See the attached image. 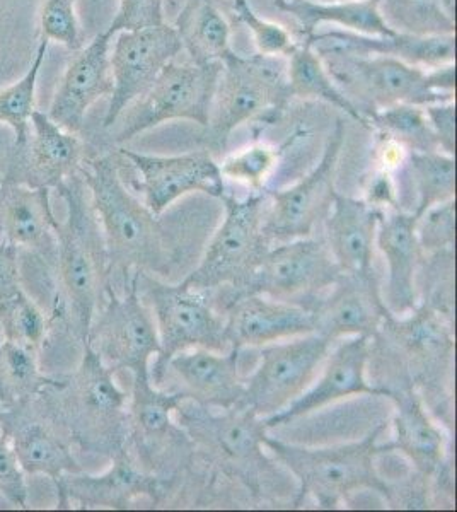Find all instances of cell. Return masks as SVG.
Listing matches in <instances>:
<instances>
[{
  "mask_svg": "<svg viewBox=\"0 0 457 512\" xmlns=\"http://www.w3.org/2000/svg\"><path fill=\"white\" fill-rule=\"evenodd\" d=\"M423 297L420 304L454 323V250L423 256Z\"/></svg>",
  "mask_w": 457,
  "mask_h": 512,
  "instance_id": "cell-41",
  "label": "cell"
},
{
  "mask_svg": "<svg viewBox=\"0 0 457 512\" xmlns=\"http://www.w3.org/2000/svg\"><path fill=\"white\" fill-rule=\"evenodd\" d=\"M220 70L219 62H169L147 93L123 111L122 128L116 135V142L125 144L151 128L174 120H188L205 127L209 123Z\"/></svg>",
  "mask_w": 457,
  "mask_h": 512,
  "instance_id": "cell-12",
  "label": "cell"
},
{
  "mask_svg": "<svg viewBox=\"0 0 457 512\" xmlns=\"http://www.w3.org/2000/svg\"><path fill=\"white\" fill-rule=\"evenodd\" d=\"M232 9L236 12V18L251 31L260 55L289 57L297 41L282 24L258 16L248 0H232Z\"/></svg>",
  "mask_w": 457,
  "mask_h": 512,
  "instance_id": "cell-45",
  "label": "cell"
},
{
  "mask_svg": "<svg viewBox=\"0 0 457 512\" xmlns=\"http://www.w3.org/2000/svg\"><path fill=\"white\" fill-rule=\"evenodd\" d=\"M139 296L151 309L161 342V352L156 355L151 371L183 350H231L226 316L215 306L210 292L197 291L183 280L169 284L152 275L139 274Z\"/></svg>",
  "mask_w": 457,
  "mask_h": 512,
  "instance_id": "cell-9",
  "label": "cell"
},
{
  "mask_svg": "<svg viewBox=\"0 0 457 512\" xmlns=\"http://www.w3.org/2000/svg\"><path fill=\"white\" fill-rule=\"evenodd\" d=\"M173 482L147 472L130 449L111 458V466L99 475L67 473L55 485L58 509H128L139 499L161 502Z\"/></svg>",
  "mask_w": 457,
  "mask_h": 512,
  "instance_id": "cell-21",
  "label": "cell"
},
{
  "mask_svg": "<svg viewBox=\"0 0 457 512\" xmlns=\"http://www.w3.org/2000/svg\"><path fill=\"white\" fill-rule=\"evenodd\" d=\"M58 195L67 205L65 221H55L57 297L53 318H60L84 344L94 318L105 306L111 284L105 236L81 173L62 181Z\"/></svg>",
  "mask_w": 457,
  "mask_h": 512,
  "instance_id": "cell-3",
  "label": "cell"
},
{
  "mask_svg": "<svg viewBox=\"0 0 457 512\" xmlns=\"http://www.w3.org/2000/svg\"><path fill=\"white\" fill-rule=\"evenodd\" d=\"M369 204L377 205V207H391L396 209V190H394L393 178L389 171L381 169L379 175L372 180L371 188H369V197L365 198Z\"/></svg>",
  "mask_w": 457,
  "mask_h": 512,
  "instance_id": "cell-50",
  "label": "cell"
},
{
  "mask_svg": "<svg viewBox=\"0 0 457 512\" xmlns=\"http://www.w3.org/2000/svg\"><path fill=\"white\" fill-rule=\"evenodd\" d=\"M418 217L413 212L386 210L377 227L376 248L388 263L384 303L394 316L411 313L420 304L418 275L423 253L417 239Z\"/></svg>",
  "mask_w": 457,
  "mask_h": 512,
  "instance_id": "cell-27",
  "label": "cell"
},
{
  "mask_svg": "<svg viewBox=\"0 0 457 512\" xmlns=\"http://www.w3.org/2000/svg\"><path fill=\"white\" fill-rule=\"evenodd\" d=\"M326 69L348 98L357 96L367 120L372 111L388 106H427L454 101L435 91L429 70L382 55H353L336 50H316ZM369 125V123H367Z\"/></svg>",
  "mask_w": 457,
  "mask_h": 512,
  "instance_id": "cell-10",
  "label": "cell"
},
{
  "mask_svg": "<svg viewBox=\"0 0 457 512\" xmlns=\"http://www.w3.org/2000/svg\"><path fill=\"white\" fill-rule=\"evenodd\" d=\"M408 166L418 192L415 216H422L434 205L456 198V159L446 152L408 151Z\"/></svg>",
  "mask_w": 457,
  "mask_h": 512,
  "instance_id": "cell-37",
  "label": "cell"
},
{
  "mask_svg": "<svg viewBox=\"0 0 457 512\" xmlns=\"http://www.w3.org/2000/svg\"><path fill=\"white\" fill-rule=\"evenodd\" d=\"M33 403L0 412V431L9 439L24 475H45L57 485L67 473L84 472L69 441L58 434L45 412L43 417L31 412Z\"/></svg>",
  "mask_w": 457,
  "mask_h": 512,
  "instance_id": "cell-26",
  "label": "cell"
},
{
  "mask_svg": "<svg viewBox=\"0 0 457 512\" xmlns=\"http://www.w3.org/2000/svg\"><path fill=\"white\" fill-rule=\"evenodd\" d=\"M290 99L287 57L232 53L222 62L209 123L203 127L210 151H226L232 132L244 123L277 122Z\"/></svg>",
  "mask_w": 457,
  "mask_h": 512,
  "instance_id": "cell-7",
  "label": "cell"
},
{
  "mask_svg": "<svg viewBox=\"0 0 457 512\" xmlns=\"http://www.w3.org/2000/svg\"><path fill=\"white\" fill-rule=\"evenodd\" d=\"M45 415L84 453L113 458L128 449L130 395L89 345L79 366L40 396Z\"/></svg>",
  "mask_w": 457,
  "mask_h": 512,
  "instance_id": "cell-4",
  "label": "cell"
},
{
  "mask_svg": "<svg viewBox=\"0 0 457 512\" xmlns=\"http://www.w3.org/2000/svg\"><path fill=\"white\" fill-rule=\"evenodd\" d=\"M55 318L47 315L23 291L0 303V335L16 344L40 350Z\"/></svg>",
  "mask_w": 457,
  "mask_h": 512,
  "instance_id": "cell-40",
  "label": "cell"
},
{
  "mask_svg": "<svg viewBox=\"0 0 457 512\" xmlns=\"http://www.w3.org/2000/svg\"><path fill=\"white\" fill-rule=\"evenodd\" d=\"M0 495L11 506L26 509L28 483L6 434L0 431Z\"/></svg>",
  "mask_w": 457,
  "mask_h": 512,
  "instance_id": "cell-47",
  "label": "cell"
},
{
  "mask_svg": "<svg viewBox=\"0 0 457 512\" xmlns=\"http://www.w3.org/2000/svg\"><path fill=\"white\" fill-rule=\"evenodd\" d=\"M389 400L394 403L389 451L403 454L415 472L430 482L449 463L446 434L415 391H398Z\"/></svg>",
  "mask_w": 457,
  "mask_h": 512,
  "instance_id": "cell-31",
  "label": "cell"
},
{
  "mask_svg": "<svg viewBox=\"0 0 457 512\" xmlns=\"http://www.w3.org/2000/svg\"><path fill=\"white\" fill-rule=\"evenodd\" d=\"M423 110L437 137L440 151L454 156L456 154V101L432 103V105L423 106Z\"/></svg>",
  "mask_w": 457,
  "mask_h": 512,
  "instance_id": "cell-48",
  "label": "cell"
},
{
  "mask_svg": "<svg viewBox=\"0 0 457 512\" xmlns=\"http://www.w3.org/2000/svg\"><path fill=\"white\" fill-rule=\"evenodd\" d=\"M0 183H2V180H0Z\"/></svg>",
  "mask_w": 457,
  "mask_h": 512,
  "instance_id": "cell-53",
  "label": "cell"
},
{
  "mask_svg": "<svg viewBox=\"0 0 457 512\" xmlns=\"http://www.w3.org/2000/svg\"><path fill=\"white\" fill-rule=\"evenodd\" d=\"M120 154L84 159L79 173L86 183L94 212L105 236L111 277H122L123 287L134 272L168 279L183 255L181 222L156 216L120 176Z\"/></svg>",
  "mask_w": 457,
  "mask_h": 512,
  "instance_id": "cell-2",
  "label": "cell"
},
{
  "mask_svg": "<svg viewBox=\"0 0 457 512\" xmlns=\"http://www.w3.org/2000/svg\"><path fill=\"white\" fill-rule=\"evenodd\" d=\"M454 323L418 304L411 313L382 321L369 338L371 383L389 396L415 391L435 420L452 425Z\"/></svg>",
  "mask_w": 457,
  "mask_h": 512,
  "instance_id": "cell-1",
  "label": "cell"
},
{
  "mask_svg": "<svg viewBox=\"0 0 457 512\" xmlns=\"http://www.w3.org/2000/svg\"><path fill=\"white\" fill-rule=\"evenodd\" d=\"M38 354L40 350L0 340V412L26 407L62 383L41 371Z\"/></svg>",
  "mask_w": 457,
  "mask_h": 512,
  "instance_id": "cell-34",
  "label": "cell"
},
{
  "mask_svg": "<svg viewBox=\"0 0 457 512\" xmlns=\"http://www.w3.org/2000/svg\"><path fill=\"white\" fill-rule=\"evenodd\" d=\"M333 342L307 333L260 347V362L244 378L236 407L248 408L261 419L282 412L318 378Z\"/></svg>",
  "mask_w": 457,
  "mask_h": 512,
  "instance_id": "cell-13",
  "label": "cell"
},
{
  "mask_svg": "<svg viewBox=\"0 0 457 512\" xmlns=\"http://www.w3.org/2000/svg\"><path fill=\"white\" fill-rule=\"evenodd\" d=\"M316 2H355V0H316Z\"/></svg>",
  "mask_w": 457,
  "mask_h": 512,
  "instance_id": "cell-52",
  "label": "cell"
},
{
  "mask_svg": "<svg viewBox=\"0 0 457 512\" xmlns=\"http://www.w3.org/2000/svg\"><path fill=\"white\" fill-rule=\"evenodd\" d=\"M382 18L400 33L410 35H451L456 33V18L440 0H381Z\"/></svg>",
  "mask_w": 457,
  "mask_h": 512,
  "instance_id": "cell-39",
  "label": "cell"
},
{
  "mask_svg": "<svg viewBox=\"0 0 457 512\" xmlns=\"http://www.w3.org/2000/svg\"><path fill=\"white\" fill-rule=\"evenodd\" d=\"M302 308L313 316L314 333L333 344L348 337L371 338L391 315L376 267L365 272H342L328 291Z\"/></svg>",
  "mask_w": 457,
  "mask_h": 512,
  "instance_id": "cell-19",
  "label": "cell"
},
{
  "mask_svg": "<svg viewBox=\"0 0 457 512\" xmlns=\"http://www.w3.org/2000/svg\"><path fill=\"white\" fill-rule=\"evenodd\" d=\"M118 152L139 171L140 180L135 188L144 195L142 202L156 216H162L174 202L190 193H205L219 200L226 193L220 166L209 151L186 152L180 156H152L128 149Z\"/></svg>",
  "mask_w": 457,
  "mask_h": 512,
  "instance_id": "cell-20",
  "label": "cell"
},
{
  "mask_svg": "<svg viewBox=\"0 0 457 512\" xmlns=\"http://www.w3.org/2000/svg\"><path fill=\"white\" fill-rule=\"evenodd\" d=\"M23 291L19 272V248L0 241V303Z\"/></svg>",
  "mask_w": 457,
  "mask_h": 512,
  "instance_id": "cell-49",
  "label": "cell"
},
{
  "mask_svg": "<svg viewBox=\"0 0 457 512\" xmlns=\"http://www.w3.org/2000/svg\"><path fill=\"white\" fill-rule=\"evenodd\" d=\"M345 123L338 118L326 140L323 156L304 178L282 188L267 190L268 209L263 231L270 245L311 238L323 226L335 200L336 166L345 144Z\"/></svg>",
  "mask_w": 457,
  "mask_h": 512,
  "instance_id": "cell-15",
  "label": "cell"
},
{
  "mask_svg": "<svg viewBox=\"0 0 457 512\" xmlns=\"http://www.w3.org/2000/svg\"><path fill=\"white\" fill-rule=\"evenodd\" d=\"M174 419L203 465L241 483L256 499L277 492L280 472L277 460L265 451V419L248 408L215 410L186 400L176 408Z\"/></svg>",
  "mask_w": 457,
  "mask_h": 512,
  "instance_id": "cell-5",
  "label": "cell"
},
{
  "mask_svg": "<svg viewBox=\"0 0 457 512\" xmlns=\"http://www.w3.org/2000/svg\"><path fill=\"white\" fill-rule=\"evenodd\" d=\"M386 425L377 424L360 441L326 448H307L267 436L265 448L299 483L296 507L313 497L321 509H336L362 490L376 492L393 504V490L376 466L377 456L389 453L388 444H377Z\"/></svg>",
  "mask_w": 457,
  "mask_h": 512,
  "instance_id": "cell-6",
  "label": "cell"
},
{
  "mask_svg": "<svg viewBox=\"0 0 457 512\" xmlns=\"http://www.w3.org/2000/svg\"><path fill=\"white\" fill-rule=\"evenodd\" d=\"M241 352L195 349L169 357L159 369L151 371L152 383L162 390L180 393L186 402L226 410L236 407L244 391Z\"/></svg>",
  "mask_w": 457,
  "mask_h": 512,
  "instance_id": "cell-18",
  "label": "cell"
},
{
  "mask_svg": "<svg viewBox=\"0 0 457 512\" xmlns=\"http://www.w3.org/2000/svg\"><path fill=\"white\" fill-rule=\"evenodd\" d=\"M418 245L423 256L454 250L456 246V198L425 210L417 221Z\"/></svg>",
  "mask_w": 457,
  "mask_h": 512,
  "instance_id": "cell-44",
  "label": "cell"
},
{
  "mask_svg": "<svg viewBox=\"0 0 457 512\" xmlns=\"http://www.w3.org/2000/svg\"><path fill=\"white\" fill-rule=\"evenodd\" d=\"M166 24L164 0H120L118 12L106 33L113 36L122 31L144 30Z\"/></svg>",
  "mask_w": 457,
  "mask_h": 512,
  "instance_id": "cell-46",
  "label": "cell"
},
{
  "mask_svg": "<svg viewBox=\"0 0 457 512\" xmlns=\"http://www.w3.org/2000/svg\"><path fill=\"white\" fill-rule=\"evenodd\" d=\"M181 52L180 36L168 23L118 33L110 52L113 93L103 127H113L123 111L147 93L162 69Z\"/></svg>",
  "mask_w": 457,
  "mask_h": 512,
  "instance_id": "cell-17",
  "label": "cell"
},
{
  "mask_svg": "<svg viewBox=\"0 0 457 512\" xmlns=\"http://www.w3.org/2000/svg\"><path fill=\"white\" fill-rule=\"evenodd\" d=\"M77 0H43L40 11V40L57 41L70 52L84 47Z\"/></svg>",
  "mask_w": 457,
  "mask_h": 512,
  "instance_id": "cell-43",
  "label": "cell"
},
{
  "mask_svg": "<svg viewBox=\"0 0 457 512\" xmlns=\"http://www.w3.org/2000/svg\"><path fill=\"white\" fill-rule=\"evenodd\" d=\"M183 402L180 393L157 388L151 376H134L128 407V449L144 470L169 482L195 461L190 439L174 419L176 408Z\"/></svg>",
  "mask_w": 457,
  "mask_h": 512,
  "instance_id": "cell-11",
  "label": "cell"
},
{
  "mask_svg": "<svg viewBox=\"0 0 457 512\" xmlns=\"http://www.w3.org/2000/svg\"><path fill=\"white\" fill-rule=\"evenodd\" d=\"M174 30L180 36L183 52L195 64H222L234 53L231 24L212 0H186Z\"/></svg>",
  "mask_w": 457,
  "mask_h": 512,
  "instance_id": "cell-33",
  "label": "cell"
},
{
  "mask_svg": "<svg viewBox=\"0 0 457 512\" xmlns=\"http://www.w3.org/2000/svg\"><path fill=\"white\" fill-rule=\"evenodd\" d=\"M284 149L285 146L275 147L265 142H255L227 156L224 163L219 164L220 173L224 178L248 185L253 188V192H260L265 190V180L277 166Z\"/></svg>",
  "mask_w": 457,
  "mask_h": 512,
  "instance_id": "cell-42",
  "label": "cell"
},
{
  "mask_svg": "<svg viewBox=\"0 0 457 512\" xmlns=\"http://www.w3.org/2000/svg\"><path fill=\"white\" fill-rule=\"evenodd\" d=\"M369 338L348 337L338 340L331 347L330 354L324 361L323 373L318 381L302 393L297 400L290 403L282 412L265 419L268 431L273 427L290 424L292 420L313 414L316 410L328 407L331 403L350 398V396H386L388 393L377 388L367 379L369 369Z\"/></svg>",
  "mask_w": 457,
  "mask_h": 512,
  "instance_id": "cell-22",
  "label": "cell"
},
{
  "mask_svg": "<svg viewBox=\"0 0 457 512\" xmlns=\"http://www.w3.org/2000/svg\"><path fill=\"white\" fill-rule=\"evenodd\" d=\"M220 202L224 205V219L210 239L202 260L183 282L210 294L227 289L224 297H229L248 289L272 246L263 231L268 209L267 188L246 198L232 197L226 192Z\"/></svg>",
  "mask_w": 457,
  "mask_h": 512,
  "instance_id": "cell-8",
  "label": "cell"
},
{
  "mask_svg": "<svg viewBox=\"0 0 457 512\" xmlns=\"http://www.w3.org/2000/svg\"><path fill=\"white\" fill-rule=\"evenodd\" d=\"M440 2H442L444 9L451 14L452 18H456V0H440Z\"/></svg>",
  "mask_w": 457,
  "mask_h": 512,
  "instance_id": "cell-51",
  "label": "cell"
},
{
  "mask_svg": "<svg viewBox=\"0 0 457 512\" xmlns=\"http://www.w3.org/2000/svg\"><path fill=\"white\" fill-rule=\"evenodd\" d=\"M226 335L229 347L236 350L260 349L265 345L314 333L311 313L299 304L244 292L224 297Z\"/></svg>",
  "mask_w": 457,
  "mask_h": 512,
  "instance_id": "cell-23",
  "label": "cell"
},
{
  "mask_svg": "<svg viewBox=\"0 0 457 512\" xmlns=\"http://www.w3.org/2000/svg\"><path fill=\"white\" fill-rule=\"evenodd\" d=\"M386 209L362 198L336 193L324 221V243L342 272H365L374 268L377 227Z\"/></svg>",
  "mask_w": 457,
  "mask_h": 512,
  "instance_id": "cell-30",
  "label": "cell"
},
{
  "mask_svg": "<svg viewBox=\"0 0 457 512\" xmlns=\"http://www.w3.org/2000/svg\"><path fill=\"white\" fill-rule=\"evenodd\" d=\"M111 36L103 31L77 50L53 94L48 117L72 134H79L91 106L113 93Z\"/></svg>",
  "mask_w": 457,
  "mask_h": 512,
  "instance_id": "cell-24",
  "label": "cell"
},
{
  "mask_svg": "<svg viewBox=\"0 0 457 512\" xmlns=\"http://www.w3.org/2000/svg\"><path fill=\"white\" fill-rule=\"evenodd\" d=\"M381 0L355 2H316V0H275L280 11L289 14L309 38L321 24H338L345 31L360 35L391 36L396 31L382 18Z\"/></svg>",
  "mask_w": 457,
  "mask_h": 512,
  "instance_id": "cell-32",
  "label": "cell"
},
{
  "mask_svg": "<svg viewBox=\"0 0 457 512\" xmlns=\"http://www.w3.org/2000/svg\"><path fill=\"white\" fill-rule=\"evenodd\" d=\"M367 123L369 127L377 128L379 134L400 142L406 151H440L423 106L406 103L388 106L369 113Z\"/></svg>",
  "mask_w": 457,
  "mask_h": 512,
  "instance_id": "cell-38",
  "label": "cell"
},
{
  "mask_svg": "<svg viewBox=\"0 0 457 512\" xmlns=\"http://www.w3.org/2000/svg\"><path fill=\"white\" fill-rule=\"evenodd\" d=\"M302 40L309 41L314 50H336L353 55H382L425 70L456 64V33L410 35L396 31L391 36H371L335 30L328 33L316 31L314 35Z\"/></svg>",
  "mask_w": 457,
  "mask_h": 512,
  "instance_id": "cell-28",
  "label": "cell"
},
{
  "mask_svg": "<svg viewBox=\"0 0 457 512\" xmlns=\"http://www.w3.org/2000/svg\"><path fill=\"white\" fill-rule=\"evenodd\" d=\"M287 81H289L290 96L299 99H316L336 110L343 111L347 117L367 125L364 115L355 106L352 99L343 93L335 79L326 69L323 59L307 40L297 41L294 50L287 57Z\"/></svg>",
  "mask_w": 457,
  "mask_h": 512,
  "instance_id": "cell-35",
  "label": "cell"
},
{
  "mask_svg": "<svg viewBox=\"0 0 457 512\" xmlns=\"http://www.w3.org/2000/svg\"><path fill=\"white\" fill-rule=\"evenodd\" d=\"M84 344L115 374L151 376V359L161 352V342L151 309L139 296V272L132 274L123 294L111 287Z\"/></svg>",
  "mask_w": 457,
  "mask_h": 512,
  "instance_id": "cell-14",
  "label": "cell"
},
{
  "mask_svg": "<svg viewBox=\"0 0 457 512\" xmlns=\"http://www.w3.org/2000/svg\"><path fill=\"white\" fill-rule=\"evenodd\" d=\"M48 188L0 183V241L24 246L55 265V221Z\"/></svg>",
  "mask_w": 457,
  "mask_h": 512,
  "instance_id": "cell-29",
  "label": "cell"
},
{
  "mask_svg": "<svg viewBox=\"0 0 457 512\" xmlns=\"http://www.w3.org/2000/svg\"><path fill=\"white\" fill-rule=\"evenodd\" d=\"M33 139L9 166L4 183H21L31 188H55L79 173L84 163V146L77 134L50 120L47 113L35 110L31 115Z\"/></svg>",
  "mask_w": 457,
  "mask_h": 512,
  "instance_id": "cell-25",
  "label": "cell"
},
{
  "mask_svg": "<svg viewBox=\"0 0 457 512\" xmlns=\"http://www.w3.org/2000/svg\"><path fill=\"white\" fill-rule=\"evenodd\" d=\"M340 274L342 270L323 238L292 239L270 246L255 279L244 292L306 306L328 291Z\"/></svg>",
  "mask_w": 457,
  "mask_h": 512,
  "instance_id": "cell-16",
  "label": "cell"
},
{
  "mask_svg": "<svg viewBox=\"0 0 457 512\" xmlns=\"http://www.w3.org/2000/svg\"><path fill=\"white\" fill-rule=\"evenodd\" d=\"M48 45L50 43L47 40H40L35 59L29 65L28 72L18 82L0 91V123H6L14 132V146H12L14 156L23 154L28 147L31 115L36 110V82L47 55Z\"/></svg>",
  "mask_w": 457,
  "mask_h": 512,
  "instance_id": "cell-36",
  "label": "cell"
}]
</instances>
